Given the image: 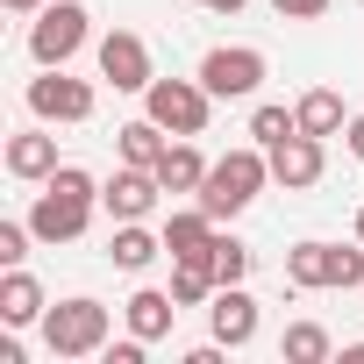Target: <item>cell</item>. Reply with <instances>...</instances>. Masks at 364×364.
<instances>
[{
	"instance_id": "cell-1",
	"label": "cell",
	"mask_w": 364,
	"mask_h": 364,
	"mask_svg": "<svg viewBox=\"0 0 364 364\" xmlns=\"http://www.w3.org/2000/svg\"><path fill=\"white\" fill-rule=\"evenodd\" d=\"M93 208H100V178L93 171H79V164H58L50 178H43V193H36V208H29V229H36V243H79L86 229H93Z\"/></svg>"
},
{
	"instance_id": "cell-2",
	"label": "cell",
	"mask_w": 364,
	"mask_h": 364,
	"mask_svg": "<svg viewBox=\"0 0 364 364\" xmlns=\"http://www.w3.org/2000/svg\"><path fill=\"white\" fill-rule=\"evenodd\" d=\"M264 186H272V157H264V143H243V150H229V157L208 164V186H200L193 200H200L215 222H236Z\"/></svg>"
},
{
	"instance_id": "cell-3",
	"label": "cell",
	"mask_w": 364,
	"mask_h": 364,
	"mask_svg": "<svg viewBox=\"0 0 364 364\" xmlns=\"http://www.w3.org/2000/svg\"><path fill=\"white\" fill-rule=\"evenodd\" d=\"M36 328H43V350H50V357L79 364V357H100V350H107V328H114V321H107V307H100V300H86V293H79V300H58Z\"/></svg>"
},
{
	"instance_id": "cell-4",
	"label": "cell",
	"mask_w": 364,
	"mask_h": 364,
	"mask_svg": "<svg viewBox=\"0 0 364 364\" xmlns=\"http://www.w3.org/2000/svg\"><path fill=\"white\" fill-rule=\"evenodd\" d=\"M286 279L300 293H321V286H343V293H364V243L343 250V243H293L286 250Z\"/></svg>"
},
{
	"instance_id": "cell-5",
	"label": "cell",
	"mask_w": 364,
	"mask_h": 364,
	"mask_svg": "<svg viewBox=\"0 0 364 364\" xmlns=\"http://www.w3.org/2000/svg\"><path fill=\"white\" fill-rule=\"evenodd\" d=\"M143 114L157 129H171V136H200L208 114H215V93L200 79H150L143 86Z\"/></svg>"
},
{
	"instance_id": "cell-6",
	"label": "cell",
	"mask_w": 364,
	"mask_h": 364,
	"mask_svg": "<svg viewBox=\"0 0 364 364\" xmlns=\"http://www.w3.org/2000/svg\"><path fill=\"white\" fill-rule=\"evenodd\" d=\"M93 36V15L79 8V0H50V8L29 22V58L36 65H72Z\"/></svg>"
},
{
	"instance_id": "cell-7",
	"label": "cell",
	"mask_w": 364,
	"mask_h": 364,
	"mask_svg": "<svg viewBox=\"0 0 364 364\" xmlns=\"http://www.w3.org/2000/svg\"><path fill=\"white\" fill-rule=\"evenodd\" d=\"M264 50L257 43H215L208 58H200V86L215 93V100H250L257 86H264Z\"/></svg>"
},
{
	"instance_id": "cell-8",
	"label": "cell",
	"mask_w": 364,
	"mask_h": 364,
	"mask_svg": "<svg viewBox=\"0 0 364 364\" xmlns=\"http://www.w3.org/2000/svg\"><path fill=\"white\" fill-rule=\"evenodd\" d=\"M22 100H29L36 122H93V100H100V93H93L86 79H72L65 65H43V79H29Z\"/></svg>"
},
{
	"instance_id": "cell-9",
	"label": "cell",
	"mask_w": 364,
	"mask_h": 364,
	"mask_svg": "<svg viewBox=\"0 0 364 364\" xmlns=\"http://www.w3.org/2000/svg\"><path fill=\"white\" fill-rule=\"evenodd\" d=\"M264 157H272V186H286V193H307V186H321V171H328V136H307V129H293V136H286V143H272Z\"/></svg>"
},
{
	"instance_id": "cell-10",
	"label": "cell",
	"mask_w": 364,
	"mask_h": 364,
	"mask_svg": "<svg viewBox=\"0 0 364 364\" xmlns=\"http://www.w3.org/2000/svg\"><path fill=\"white\" fill-rule=\"evenodd\" d=\"M100 79H107L114 93H143V86L157 79L150 43H143L136 29H107V36H100Z\"/></svg>"
},
{
	"instance_id": "cell-11",
	"label": "cell",
	"mask_w": 364,
	"mask_h": 364,
	"mask_svg": "<svg viewBox=\"0 0 364 364\" xmlns=\"http://www.w3.org/2000/svg\"><path fill=\"white\" fill-rule=\"evenodd\" d=\"M157 193H164V186H157V171H150V164H122L107 186H100V208H107L114 222H143V215L157 208Z\"/></svg>"
},
{
	"instance_id": "cell-12",
	"label": "cell",
	"mask_w": 364,
	"mask_h": 364,
	"mask_svg": "<svg viewBox=\"0 0 364 364\" xmlns=\"http://www.w3.org/2000/svg\"><path fill=\"white\" fill-rule=\"evenodd\" d=\"M208 328H215L222 350H250V343H257V300H250L243 286H222V293L208 300Z\"/></svg>"
},
{
	"instance_id": "cell-13",
	"label": "cell",
	"mask_w": 364,
	"mask_h": 364,
	"mask_svg": "<svg viewBox=\"0 0 364 364\" xmlns=\"http://www.w3.org/2000/svg\"><path fill=\"white\" fill-rule=\"evenodd\" d=\"M50 171H58V136H50V129H15V136H8V178L43 186Z\"/></svg>"
},
{
	"instance_id": "cell-14",
	"label": "cell",
	"mask_w": 364,
	"mask_h": 364,
	"mask_svg": "<svg viewBox=\"0 0 364 364\" xmlns=\"http://www.w3.org/2000/svg\"><path fill=\"white\" fill-rule=\"evenodd\" d=\"M157 236H164V257H215V236H222V229H215V215L193 200V208H178Z\"/></svg>"
},
{
	"instance_id": "cell-15",
	"label": "cell",
	"mask_w": 364,
	"mask_h": 364,
	"mask_svg": "<svg viewBox=\"0 0 364 364\" xmlns=\"http://www.w3.org/2000/svg\"><path fill=\"white\" fill-rule=\"evenodd\" d=\"M43 314H50L43 286H36L22 264H8V272H0V321H8V328H29V321H43Z\"/></svg>"
},
{
	"instance_id": "cell-16",
	"label": "cell",
	"mask_w": 364,
	"mask_h": 364,
	"mask_svg": "<svg viewBox=\"0 0 364 364\" xmlns=\"http://www.w3.org/2000/svg\"><path fill=\"white\" fill-rule=\"evenodd\" d=\"M122 321H129V336H143V343H157V336H171V321H178V300H171V286L157 293V286H143V293H129V307H122Z\"/></svg>"
},
{
	"instance_id": "cell-17",
	"label": "cell",
	"mask_w": 364,
	"mask_h": 364,
	"mask_svg": "<svg viewBox=\"0 0 364 364\" xmlns=\"http://www.w3.org/2000/svg\"><path fill=\"white\" fill-rule=\"evenodd\" d=\"M157 186L164 193H200L208 186V157L193 150V136H171V150L157 157Z\"/></svg>"
},
{
	"instance_id": "cell-18",
	"label": "cell",
	"mask_w": 364,
	"mask_h": 364,
	"mask_svg": "<svg viewBox=\"0 0 364 364\" xmlns=\"http://www.w3.org/2000/svg\"><path fill=\"white\" fill-rule=\"evenodd\" d=\"M164 150H171V129H157L150 114L114 129V157H122V164H150V171H157V157H164Z\"/></svg>"
},
{
	"instance_id": "cell-19",
	"label": "cell",
	"mask_w": 364,
	"mask_h": 364,
	"mask_svg": "<svg viewBox=\"0 0 364 364\" xmlns=\"http://www.w3.org/2000/svg\"><path fill=\"white\" fill-rule=\"evenodd\" d=\"M293 114H300V129H307V136H343V129H350V114H343V93H336V86L300 93V100H293Z\"/></svg>"
},
{
	"instance_id": "cell-20",
	"label": "cell",
	"mask_w": 364,
	"mask_h": 364,
	"mask_svg": "<svg viewBox=\"0 0 364 364\" xmlns=\"http://www.w3.org/2000/svg\"><path fill=\"white\" fill-rule=\"evenodd\" d=\"M107 257H114L122 272H150V264L164 257V236H150L143 222H114V243H107Z\"/></svg>"
},
{
	"instance_id": "cell-21",
	"label": "cell",
	"mask_w": 364,
	"mask_h": 364,
	"mask_svg": "<svg viewBox=\"0 0 364 364\" xmlns=\"http://www.w3.org/2000/svg\"><path fill=\"white\" fill-rule=\"evenodd\" d=\"M279 357H286V364H328V357H336V343H328V328H321V321H293V328L279 336Z\"/></svg>"
},
{
	"instance_id": "cell-22",
	"label": "cell",
	"mask_w": 364,
	"mask_h": 364,
	"mask_svg": "<svg viewBox=\"0 0 364 364\" xmlns=\"http://www.w3.org/2000/svg\"><path fill=\"white\" fill-rule=\"evenodd\" d=\"M293 129H300V114H293V107H272V100H264V107L250 114V143H264V150H272V143H286Z\"/></svg>"
},
{
	"instance_id": "cell-23",
	"label": "cell",
	"mask_w": 364,
	"mask_h": 364,
	"mask_svg": "<svg viewBox=\"0 0 364 364\" xmlns=\"http://www.w3.org/2000/svg\"><path fill=\"white\" fill-rule=\"evenodd\" d=\"M215 279H222V286H243V279H250V250H243L236 236H215Z\"/></svg>"
},
{
	"instance_id": "cell-24",
	"label": "cell",
	"mask_w": 364,
	"mask_h": 364,
	"mask_svg": "<svg viewBox=\"0 0 364 364\" xmlns=\"http://www.w3.org/2000/svg\"><path fill=\"white\" fill-rule=\"evenodd\" d=\"M29 243H36L29 215H22V222H0V272H8V264H22V257H29Z\"/></svg>"
},
{
	"instance_id": "cell-25",
	"label": "cell",
	"mask_w": 364,
	"mask_h": 364,
	"mask_svg": "<svg viewBox=\"0 0 364 364\" xmlns=\"http://www.w3.org/2000/svg\"><path fill=\"white\" fill-rule=\"evenodd\" d=\"M272 15H279V22H321L328 0H272Z\"/></svg>"
},
{
	"instance_id": "cell-26",
	"label": "cell",
	"mask_w": 364,
	"mask_h": 364,
	"mask_svg": "<svg viewBox=\"0 0 364 364\" xmlns=\"http://www.w3.org/2000/svg\"><path fill=\"white\" fill-rule=\"evenodd\" d=\"M143 350H150V343H143V336H129V343H107L100 357H107V364H143Z\"/></svg>"
},
{
	"instance_id": "cell-27",
	"label": "cell",
	"mask_w": 364,
	"mask_h": 364,
	"mask_svg": "<svg viewBox=\"0 0 364 364\" xmlns=\"http://www.w3.org/2000/svg\"><path fill=\"white\" fill-rule=\"evenodd\" d=\"M0 8H8V15H22V22H36V15L50 8V0H0Z\"/></svg>"
},
{
	"instance_id": "cell-28",
	"label": "cell",
	"mask_w": 364,
	"mask_h": 364,
	"mask_svg": "<svg viewBox=\"0 0 364 364\" xmlns=\"http://www.w3.org/2000/svg\"><path fill=\"white\" fill-rule=\"evenodd\" d=\"M343 143H350V157H364V114H350V129H343Z\"/></svg>"
},
{
	"instance_id": "cell-29",
	"label": "cell",
	"mask_w": 364,
	"mask_h": 364,
	"mask_svg": "<svg viewBox=\"0 0 364 364\" xmlns=\"http://www.w3.org/2000/svg\"><path fill=\"white\" fill-rule=\"evenodd\" d=\"M193 8H208V15H243L250 0H193Z\"/></svg>"
},
{
	"instance_id": "cell-30",
	"label": "cell",
	"mask_w": 364,
	"mask_h": 364,
	"mask_svg": "<svg viewBox=\"0 0 364 364\" xmlns=\"http://www.w3.org/2000/svg\"><path fill=\"white\" fill-rule=\"evenodd\" d=\"M357 243H364V208H357Z\"/></svg>"
}]
</instances>
